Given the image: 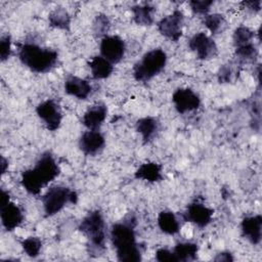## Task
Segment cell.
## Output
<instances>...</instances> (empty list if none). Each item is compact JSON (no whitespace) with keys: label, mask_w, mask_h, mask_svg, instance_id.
I'll list each match as a JSON object with an SVG mask.
<instances>
[{"label":"cell","mask_w":262,"mask_h":262,"mask_svg":"<svg viewBox=\"0 0 262 262\" xmlns=\"http://www.w3.org/2000/svg\"><path fill=\"white\" fill-rule=\"evenodd\" d=\"M60 169L50 152L43 154L32 169L21 174L20 183L31 194H39L41 189L59 175Z\"/></svg>","instance_id":"6da1fadb"},{"label":"cell","mask_w":262,"mask_h":262,"mask_svg":"<svg viewBox=\"0 0 262 262\" xmlns=\"http://www.w3.org/2000/svg\"><path fill=\"white\" fill-rule=\"evenodd\" d=\"M135 218L115 223L111 230V238L116 249L117 258L122 262H137L141 260V252L136 242L134 231Z\"/></svg>","instance_id":"7a4b0ae2"},{"label":"cell","mask_w":262,"mask_h":262,"mask_svg":"<svg viewBox=\"0 0 262 262\" xmlns=\"http://www.w3.org/2000/svg\"><path fill=\"white\" fill-rule=\"evenodd\" d=\"M18 58L32 72L43 74L55 67L58 54L55 50L34 43H24L18 45Z\"/></svg>","instance_id":"3957f363"},{"label":"cell","mask_w":262,"mask_h":262,"mask_svg":"<svg viewBox=\"0 0 262 262\" xmlns=\"http://www.w3.org/2000/svg\"><path fill=\"white\" fill-rule=\"evenodd\" d=\"M166 62L167 54L164 50L160 48L149 50L134 64L133 77L138 82H147L164 70Z\"/></svg>","instance_id":"277c9868"},{"label":"cell","mask_w":262,"mask_h":262,"mask_svg":"<svg viewBox=\"0 0 262 262\" xmlns=\"http://www.w3.org/2000/svg\"><path fill=\"white\" fill-rule=\"evenodd\" d=\"M80 231L87 237L92 250L100 251L104 248L105 223L98 210L89 212L79 225Z\"/></svg>","instance_id":"5b68a950"},{"label":"cell","mask_w":262,"mask_h":262,"mask_svg":"<svg viewBox=\"0 0 262 262\" xmlns=\"http://www.w3.org/2000/svg\"><path fill=\"white\" fill-rule=\"evenodd\" d=\"M78 194L69 187L55 185L50 187L42 198L43 208L46 216H53L61 211L67 204H76Z\"/></svg>","instance_id":"8992f818"},{"label":"cell","mask_w":262,"mask_h":262,"mask_svg":"<svg viewBox=\"0 0 262 262\" xmlns=\"http://www.w3.org/2000/svg\"><path fill=\"white\" fill-rule=\"evenodd\" d=\"M184 15L180 10H174L158 23L159 32L171 41H178L182 36Z\"/></svg>","instance_id":"52a82bcc"},{"label":"cell","mask_w":262,"mask_h":262,"mask_svg":"<svg viewBox=\"0 0 262 262\" xmlns=\"http://www.w3.org/2000/svg\"><path fill=\"white\" fill-rule=\"evenodd\" d=\"M36 113L49 131H55L59 128L62 115L58 104L54 100L47 99L39 103L36 108Z\"/></svg>","instance_id":"ba28073f"},{"label":"cell","mask_w":262,"mask_h":262,"mask_svg":"<svg viewBox=\"0 0 262 262\" xmlns=\"http://www.w3.org/2000/svg\"><path fill=\"white\" fill-rule=\"evenodd\" d=\"M126 45L119 36H105L100 42V54L112 63L120 62L125 55Z\"/></svg>","instance_id":"9c48e42d"},{"label":"cell","mask_w":262,"mask_h":262,"mask_svg":"<svg viewBox=\"0 0 262 262\" xmlns=\"http://www.w3.org/2000/svg\"><path fill=\"white\" fill-rule=\"evenodd\" d=\"M188 47L195 53L196 57L202 60L210 59L217 54L216 43L211 37L203 32H200L190 38Z\"/></svg>","instance_id":"30bf717a"},{"label":"cell","mask_w":262,"mask_h":262,"mask_svg":"<svg viewBox=\"0 0 262 262\" xmlns=\"http://www.w3.org/2000/svg\"><path fill=\"white\" fill-rule=\"evenodd\" d=\"M214 210L208 208L202 203L193 202L189 204L183 213V219L187 222H191L200 228L206 227L212 221Z\"/></svg>","instance_id":"8fae6325"},{"label":"cell","mask_w":262,"mask_h":262,"mask_svg":"<svg viewBox=\"0 0 262 262\" xmlns=\"http://www.w3.org/2000/svg\"><path fill=\"white\" fill-rule=\"evenodd\" d=\"M172 101L179 114H185L199 108L201 99L199 95L189 88H178L172 95Z\"/></svg>","instance_id":"7c38bea8"},{"label":"cell","mask_w":262,"mask_h":262,"mask_svg":"<svg viewBox=\"0 0 262 262\" xmlns=\"http://www.w3.org/2000/svg\"><path fill=\"white\" fill-rule=\"evenodd\" d=\"M105 145L104 136L98 130H88L79 139V147L86 156H95Z\"/></svg>","instance_id":"4fadbf2b"},{"label":"cell","mask_w":262,"mask_h":262,"mask_svg":"<svg viewBox=\"0 0 262 262\" xmlns=\"http://www.w3.org/2000/svg\"><path fill=\"white\" fill-rule=\"evenodd\" d=\"M0 215L3 227L7 231H11L18 227L24 220V215L18 206L10 201L0 206Z\"/></svg>","instance_id":"5bb4252c"},{"label":"cell","mask_w":262,"mask_h":262,"mask_svg":"<svg viewBox=\"0 0 262 262\" xmlns=\"http://www.w3.org/2000/svg\"><path fill=\"white\" fill-rule=\"evenodd\" d=\"M243 235L253 245H258L261 242L262 235V217L254 215L245 217L241 223Z\"/></svg>","instance_id":"9a60e30c"},{"label":"cell","mask_w":262,"mask_h":262,"mask_svg":"<svg viewBox=\"0 0 262 262\" xmlns=\"http://www.w3.org/2000/svg\"><path fill=\"white\" fill-rule=\"evenodd\" d=\"M107 116V107L104 103H96L90 106L82 118V123L89 130H99Z\"/></svg>","instance_id":"2e32d148"},{"label":"cell","mask_w":262,"mask_h":262,"mask_svg":"<svg viewBox=\"0 0 262 262\" xmlns=\"http://www.w3.org/2000/svg\"><path fill=\"white\" fill-rule=\"evenodd\" d=\"M91 90L92 87L89 82L82 78L70 76L64 81V92L78 99H86L91 93Z\"/></svg>","instance_id":"e0dca14e"},{"label":"cell","mask_w":262,"mask_h":262,"mask_svg":"<svg viewBox=\"0 0 262 262\" xmlns=\"http://www.w3.org/2000/svg\"><path fill=\"white\" fill-rule=\"evenodd\" d=\"M89 68L92 74V77L96 80H101L108 78L114 70L113 63L101 55H96L91 58L89 61Z\"/></svg>","instance_id":"ac0fdd59"},{"label":"cell","mask_w":262,"mask_h":262,"mask_svg":"<svg viewBox=\"0 0 262 262\" xmlns=\"http://www.w3.org/2000/svg\"><path fill=\"white\" fill-rule=\"evenodd\" d=\"M135 178L147 182H158L162 180V166L154 162H147L139 166L135 172Z\"/></svg>","instance_id":"d6986e66"},{"label":"cell","mask_w":262,"mask_h":262,"mask_svg":"<svg viewBox=\"0 0 262 262\" xmlns=\"http://www.w3.org/2000/svg\"><path fill=\"white\" fill-rule=\"evenodd\" d=\"M136 130L140 133L144 143L149 142L159 130V122L154 117H144L136 122Z\"/></svg>","instance_id":"ffe728a7"},{"label":"cell","mask_w":262,"mask_h":262,"mask_svg":"<svg viewBox=\"0 0 262 262\" xmlns=\"http://www.w3.org/2000/svg\"><path fill=\"white\" fill-rule=\"evenodd\" d=\"M158 225L160 229L169 235H174L178 233L180 225L179 222L171 211H162L158 216Z\"/></svg>","instance_id":"44dd1931"},{"label":"cell","mask_w":262,"mask_h":262,"mask_svg":"<svg viewBox=\"0 0 262 262\" xmlns=\"http://www.w3.org/2000/svg\"><path fill=\"white\" fill-rule=\"evenodd\" d=\"M154 10L155 8L148 4L135 5L131 8L134 21L140 26H150L154 23Z\"/></svg>","instance_id":"7402d4cb"},{"label":"cell","mask_w":262,"mask_h":262,"mask_svg":"<svg viewBox=\"0 0 262 262\" xmlns=\"http://www.w3.org/2000/svg\"><path fill=\"white\" fill-rule=\"evenodd\" d=\"M199 247L194 243H179L175 246L173 253L175 254L177 261L187 262L196 258Z\"/></svg>","instance_id":"603a6c76"},{"label":"cell","mask_w":262,"mask_h":262,"mask_svg":"<svg viewBox=\"0 0 262 262\" xmlns=\"http://www.w3.org/2000/svg\"><path fill=\"white\" fill-rule=\"evenodd\" d=\"M48 20L50 26L60 29V30H69L71 25V16L69 12L63 7H56L53 9L49 15Z\"/></svg>","instance_id":"cb8c5ba5"},{"label":"cell","mask_w":262,"mask_h":262,"mask_svg":"<svg viewBox=\"0 0 262 262\" xmlns=\"http://www.w3.org/2000/svg\"><path fill=\"white\" fill-rule=\"evenodd\" d=\"M203 24L212 34H218L222 32L226 26V21L223 15L219 13L206 14L203 18Z\"/></svg>","instance_id":"d4e9b609"},{"label":"cell","mask_w":262,"mask_h":262,"mask_svg":"<svg viewBox=\"0 0 262 262\" xmlns=\"http://www.w3.org/2000/svg\"><path fill=\"white\" fill-rule=\"evenodd\" d=\"M253 38H254V32L251 29H249L248 27L241 26V27L236 28L233 33L234 47L237 48V47L252 44Z\"/></svg>","instance_id":"484cf974"},{"label":"cell","mask_w":262,"mask_h":262,"mask_svg":"<svg viewBox=\"0 0 262 262\" xmlns=\"http://www.w3.org/2000/svg\"><path fill=\"white\" fill-rule=\"evenodd\" d=\"M23 250L26 252V254L32 258H35L39 255L42 243L38 237H28L21 242Z\"/></svg>","instance_id":"4316f807"},{"label":"cell","mask_w":262,"mask_h":262,"mask_svg":"<svg viewBox=\"0 0 262 262\" xmlns=\"http://www.w3.org/2000/svg\"><path fill=\"white\" fill-rule=\"evenodd\" d=\"M110 29V20L104 14H97L93 21V32L98 37H105Z\"/></svg>","instance_id":"83f0119b"},{"label":"cell","mask_w":262,"mask_h":262,"mask_svg":"<svg viewBox=\"0 0 262 262\" xmlns=\"http://www.w3.org/2000/svg\"><path fill=\"white\" fill-rule=\"evenodd\" d=\"M257 53L258 52H257V49H256V46L254 45V43L235 48L236 56L239 59H244V60L254 59L257 56Z\"/></svg>","instance_id":"f1b7e54d"},{"label":"cell","mask_w":262,"mask_h":262,"mask_svg":"<svg viewBox=\"0 0 262 262\" xmlns=\"http://www.w3.org/2000/svg\"><path fill=\"white\" fill-rule=\"evenodd\" d=\"M213 3L212 0H192L189 1V6L194 13L206 15Z\"/></svg>","instance_id":"f546056e"},{"label":"cell","mask_w":262,"mask_h":262,"mask_svg":"<svg viewBox=\"0 0 262 262\" xmlns=\"http://www.w3.org/2000/svg\"><path fill=\"white\" fill-rule=\"evenodd\" d=\"M11 53V41L10 36L5 35L2 36L0 39V58L1 61H5L8 59Z\"/></svg>","instance_id":"4dcf8cb0"},{"label":"cell","mask_w":262,"mask_h":262,"mask_svg":"<svg viewBox=\"0 0 262 262\" xmlns=\"http://www.w3.org/2000/svg\"><path fill=\"white\" fill-rule=\"evenodd\" d=\"M156 259L160 262H177V258L173 251L161 248L156 253Z\"/></svg>","instance_id":"1f68e13d"},{"label":"cell","mask_w":262,"mask_h":262,"mask_svg":"<svg viewBox=\"0 0 262 262\" xmlns=\"http://www.w3.org/2000/svg\"><path fill=\"white\" fill-rule=\"evenodd\" d=\"M231 77H232V71L228 64H225L222 68H220V70L218 72V80L220 83L230 82Z\"/></svg>","instance_id":"d6a6232c"},{"label":"cell","mask_w":262,"mask_h":262,"mask_svg":"<svg viewBox=\"0 0 262 262\" xmlns=\"http://www.w3.org/2000/svg\"><path fill=\"white\" fill-rule=\"evenodd\" d=\"M243 4L251 11L257 12L261 9V1L260 0H256V1H246L243 2Z\"/></svg>","instance_id":"836d02e7"},{"label":"cell","mask_w":262,"mask_h":262,"mask_svg":"<svg viewBox=\"0 0 262 262\" xmlns=\"http://www.w3.org/2000/svg\"><path fill=\"white\" fill-rule=\"evenodd\" d=\"M215 261H233V257L229 252H222L217 254V256L214 258Z\"/></svg>","instance_id":"e575fe53"},{"label":"cell","mask_w":262,"mask_h":262,"mask_svg":"<svg viewBox=\"0 0 262 262\" xmlns=\"http://www.w3.org/2000/svg\"><path fill=\"white\" fill-rule=\"evenodd\" d=\"M1 166H2V173L4 174L5 173V171H6V166H7V162H6V160L2 157L1 158Z\"/></svg>","instance_id":"d590c367"}]
</instances>
